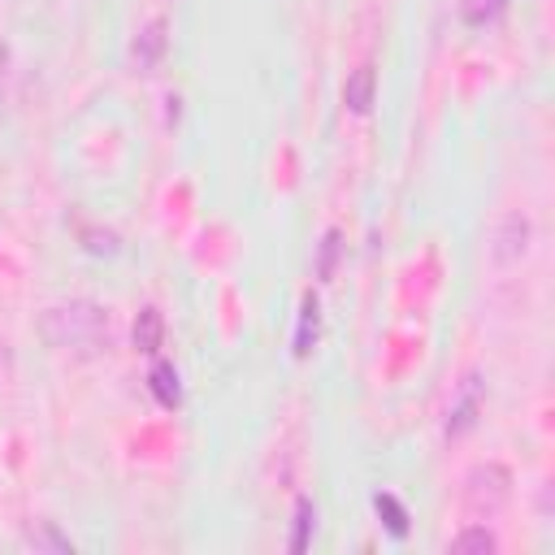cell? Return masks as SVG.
Here are the masks:
<instances>
[{
  "label": "cell",
  "instance_id": "6",
  "mask_svg": "<svg viewBox=\"0 0 555 555\" xmlns=\"http://www.w3.org/2000/svg\"><path fill=\"white\" fill-rule=\"evenodd\" d=\"M373 91H377V74H373V65H360V69L343 82V104H347L356 117H364V113L373 108Z\"/></svg>",
  "mask_w": 555,
  "mask_h": 555
},
{
  "label": "cell",
  "instance_id": "9",
  "mask_svg": "<svg viewBox=\"0 0 555 555\" xmlns=\"http://www.w3.org/2000/svg\"><path fill=\"white\" fill-rule=\"evenodd\" d=\"M130 338H134V347L139 351H160V338H165V317L156 312V308H143L139 317H134V330H130Z\"/></svg>",
  "mask_w": 555,
  "mask_h": 555
},
{
  "label": "cell",
  "instance_id": "15",
  "mask_svg": "<svg viewBox=\"0 0 555 555\" xmlns=\"http://www.w3.org/2000/svg\"><path fill=\"white\" fill-rule=\"evenodd\" d=\"M26 542H30L35 551H74V542H69L65 533H56L48 520H43V525H35V529L26 533Z\"/></svg>",
  "mask_w": 555,
  "mask_h": 555
},
{
  "label": "cell",
  "instance_id": "7",
  "mask_svg": "<svg viewBox=\"0 0 555 555\" xmlns=\"http://www.w3.org/2000/svg\"><path fill=\"white\" fill-rule=\"evenodd\" d=\"M317 334H321V304H317V295H304V304H299V330H295V356L299 360L317 347Z\"/></svg>",
  "mask_w": 555,
  "mask_h": 555
},
{
  "label": "cell",
  "instance_id": "16",
  "mask_svg": "<svg viewBox=\"0 0 555 555\" xmlns=\"http://www.w3.org/2000/svg\"><path fill=\"white\" fill-rule=\"evenodd\" d=\"M0 377H4V351H0Z\"/></svg>",
  "mask_w": 555,
  "mask_h": 555
},
{
  "label": "cell",
  "instance_id": "1",
  "mask_svg": "<svg viewBox=\"0 0 555 555\" xmlns=\"http://www.w3.org/2000/svg\"><path fill=\"white\" fill-rule=\"evenodd\" d=\"M39 334L52 351L91 360L113 347V317L95 299H69V304H52L39 317Z\"/></svg>",
  "mask_w": 555,
  "mask_h": 555
},
{
  "label": "cell",
  "instance_id": "13",
  "mask_svg": "<svg viewBox=\"0 0 555 555\" xmlns=\"http://www.w3.org/2000/svg\"><path fill=\"white\" fill-rule=\"evenodd\" d=\"M312 529H317V507H312V499H299V503H295V533H291V551H304V546H308V538H312Z\"/></svg>",
  "mask_w": 555,
  "mask_h": 555
},
{
  "label": "cell",
  "instance_id": "4",
  "mask_svg": "<svg viewBox=\"0 0 555 555\" xmlns=\"http://www.w3.org/2000/svg\"><path fill=\"white\" fill-rule=\"evenodd\" d=\"M165 48H169V22L165 17H152L134 30L130 48H126V61L134 74H156V65L165 61Z\"/></svg>",
  "mask_w": 555,
  "mask_h": 555
},
{
  "label": "cell",
  "instance_id": "14",
  "mask_svg": "<svg viewBox=\"0 0 555 555\" xmlns=\"http://www.w3.org/2000/svg\"><path fill=\"white\" fill-rule=\"evenodd\" d=\"M338 251H343V238H338V230H325V238H321V256H317V278H321V282H330V278H334Z\"/></svg>",
  "mask_w": 555,
  "mask_h": 555
},
{
  "label": "cell",
  "instance_id": "2",
  "mask_svg": "<svg viewBox=\"0 0 555 555\" xmlns=\"http://www.w3.org/2000/svg\"><path fill=\"white\" fill-rule=\"evenodd\" d=\"M460 494H464V507H468L473 516H499V512L507 507V499H512V473H507L503 464L486 460V464L468 468Z\"/></svg>",
  "mask_w": 555,
  "mask_h": 555
},
{
  "label": "cell",
  "instance_id": "5",
  "mask_svg": "<svg viewBox=\"0 0 555 555\" xmlns=\"http://www.w3.org/2000/svg\"><path fill=\"white\" fill-rule=\"evenodd\" d=\"M481 403H486V382H481V373H468L455 386L451 403H447V438L468 434L477 425V416H481Z\"/></svg>",
  "mask_w": 555,
  "mask_h": 555
},
{
  "label": "cell",
  "instance_id": "12",
  "mask_svg": "<svg viewBox=\"0 0 555 555\" xmlns=\"http://www.w3.org/2000/svg\"><path fill=\"white\" fill-rule=\"evenodd\" d=\"M451 551H499V538L486 529V525H468V529H460L455 538H451Z\"/></svg>",
  "mask_w": 555,
  "mask_h": 555
},
{
  "label": "cell",
  "instance_id": "11",
  "mask_svg": "<svg viewBox=\"0 0 555 555\" xmlns=\"http://www.w3.org/2000/svg\"><path fill=\"white\" fill-rule=\"evenodd\" d=\"M373 507H377V516L386 520V529H390L395 538L408 533V512H403V503H399L395 494H382V490H377V494H373Z\"/></svg>",
  "mask_w": 555,
  "mask_h": 555
},
{
  "label": "cell",
  "instance_id": "3",
  "mask_svg": "<svg viewBox=\"0 0 555 555\" xmlns=\"http://www.w3.org/2000/svg\"><path fill=\"white\" fill-rule=\"evenodd\" d=\"M529 247H533V217L525 208H507L490 230V260L499 269H512L529 256Z\"/></svg>",
  "mask_w": 555,
  "mask_h": 555
},
{
  "label": "cell",
  "instance_id": "8",
  "mask_svg": "<svg viewBox=\"0 0 555 555\" xmlns=\"http://www.w3.org/2000/svg\"><path fill=\"white\" fill-rule=\"evenodd\" d=\"M147 386H152V395H156V403H160V408H178V403H182L178 369H173L169 360H156V364H152V373H147Z\"/></svg>",
  "mask_w": 555,
  "mask_h": 555
},
{
  "label": "cell",
  "instance_id": "10",
  "mask_svg": "<svg viewBox=\"0 0 555 555\" xmlns=\"http://www.w3.org/2000/svg\"><path fill=\"white\" fill-rule=\"evenodd\" d=\"M503 13H507V0H460V17H464V26H473V30L494 26Z\"/></svg>",
  "mask_w": 555,
  "mask_h": 555
}]
</instances>
